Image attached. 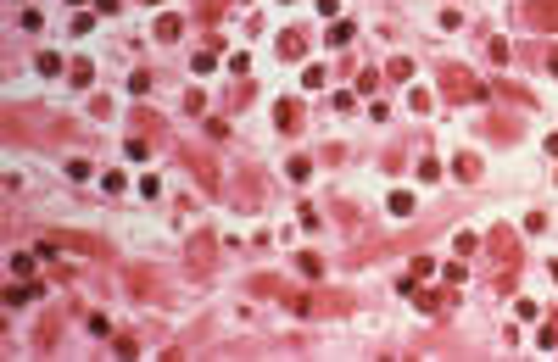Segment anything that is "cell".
Instances as JSON below:
<instances>
[{"mask_svg":"<svg viewBox=\"0 0 558 362\" xmlns=\"http://www.w3.org/2000/svg\"><path fill=\"white\" fill-rule=\"evenodd\" d=\"M441 84H447L452 101H486V84H480L475 72H464V67H447V72H441Z\"/></svg>","mask_w":558,"mask_h":362,"instance_id":"cell-1","label":"cell"},{"mask_svg":"<svg viewBox=\"0 0 558 362\" xmlns=\"http://www.w3.org/2000/svg\"><path fill=\"white\" fill-rule=\"evenodd\" d=\"M525 17H531L536 28H558V0H531V6H525Z\"/></svg>","mask_w":558,"mask_h":362,"instance_id":"cell-2","label":"cell"},{"mask_svg":"<svg viewBox=\"0 0 558 362\" xmlns=\"http://www.w3.org/2000/svg\"><path fill=\"white\" fill-rule=\"evenodd\" d=\"M274 117H279V129H302V106H296V101H279Z\"/></svg>","mask_w":558,"mask_h":362,"instance_id":"cell-3","label":"cell"},{"mask_svg":"<svg viewBox=\"0 0 558 362\" xmlns=\"http://www.w3.org/2000/svg\"><path fill=\"white\" fill-rule=\"evenodd\" d=\"M179 34H184V17H173V11L157 17V39H179Z\"/></svg>","mask_w":558,"mask_h":362,"instance_id":"cell-4","label":"cell"},{"mask_svg":"<svg viewBox=\"0 0 558 362\" xmlns=\"http://www.w3.org/2000/svg\"><path fill=\"white\" fill-rule=\"evenodd\" d=\"M302 51H307L302 34H285V39H279V56H285V62H302Z\"/></svg>","mask_w":558,"mask_h":362,"instance_id":"cell-5","label":"cell"},{"mask_svg":"<svg viewBox=\"0 0 558 362\" xmlns=\"http://www.w3.org/2000/svg\"><path fill=\"white\" fill-rule=\"evenodd\" d=\"M386 207H391V217H407V212H413V195H407V190H397Z\"/></svg>","mask_w":558,"mask_h":362,"instance_id":"cell-6","label":"cell"},{"mask_svg":"<svg viewBox=\"0 0 558 362\" xmlns=\"http://www.w3.org/2000/svg\"><path fill=\"white\" fill-rule=\"evenodd\" d=\"M296 268H302L307 279H319V273H324V262H319V257H313V251H302V257H296Z\"/></svg>","mask_w":558,"mask_h":362,"instance_id":"cell-7","label":"cell"},{"mask_svg":"<svg viewBox=\"0 0 558 362\" xmlns=\"http://www.w3.org/2000/svg\"><path fill=\"white\" fill-rule=\"evenodd\" d=\"M452 173H458V179H475L480 162H475V156H458V162H452Z\"/></svg>","mask_w":558,"mask_h":362,"instance_id":"cell-8","label":"cell"},{"mask_svg":"<svg viewBox=\"0 0 558 362\" xmlns=\"http://www.w3.org/2000/svg\"><path fill=\"white\" fill-rule=\"evenodd\" d=\"M352 39V22H329V45H346Z\"/></svg>","mask_w":558,"mask_h":362,"instance_id":"cell-9","label":"cell"},{"mask_svg":"<svg viewBox=\"0 0 558 362\" xmlns=\"http://www.w3.org/2000/svg\"><path fill=\"white\" fill-rule=\"evenodd\" d=\"M89 78H95V67H89V62H73V84H79V89L89 84Z\"/></svg>","mask_w":558,"mask_h":362,"instance_id":"cell-10","label":"cell"},{"mask_svg":"<svg viewBox=\"0 0 558 362\" xmlns=\"http://www.w3.org/2000/svg\"><path fill=\"white\" fill-rule=\"evenodd\" d=\"M547 67H553V72H558V51H553V56H547Z\"/></svg>","mask_w":558,"mask_h":362,"instance_id":"cell-11","label":"cell"},{"mask_svg":"<svg viewBox=\"0 0 558 362\" xmlns=\"http://www.w3.org/2000/svg\"><path fill=\"white\" fill-rule=\"evenodd\" d=\"M553 285H558V262H553Z\"/></svg>","mask_w":558,"mask_h":362,"instance_id":"cell-12","label":"cell"}]
</instances>
